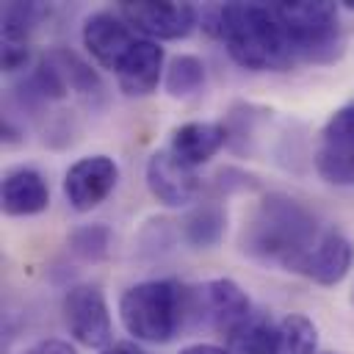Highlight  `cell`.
<instances>
[{
  "instance_id": "44dd1931",
  "label": "cell",
  "mask_w": 354,
  "mask_h": 354,
  "mask_svg": "<svg viewBox=\"0 0 354 354\" xmlns=\"http://www.w3.org/2000/svg\"><path fill=\"white\" fill-rule=\"evenodd\" d=\"M324 183L337 188H354V147H321L313 158Z\"/></svg>"
},
{
  "instance_id": "7a4b0ae2",
  "label": "cell",
  "mask_w": 354,
  "mask_h": 354,
  "mask_svg": "<svg viewBox=\"0 0 354 354\" xmlns=\"http://www.w3.org/2000/svg\"><path fill=\"white\" fill-rule=\"evenodd\" d=\"M202 28L224 41L227 55L249 72H285L296 66L274 3H221L202 11Z\"/></svg>"
},
{
  "instance_id": "4316f807",
  "label": "cell",
  "mask_w": 354,
  "mask_h": 354,
  "mask_svg": "<svg viewBox=\"0 0 354 354\" xmlns=\"http://www.w3.org/2000/svg\"><path fill=\"white\" fill-rule=\"evenodd\" d=\"M213 188L227 196V194H252V191H260L263 183H260L257 174H252V171H246L241 166H224V169L216 171Z\"/></svg>"
},
{
  "instance_id": "30bf717a",
  "label": "cell",
  "mask_w": 354,
  "mask_h": 354,
  "mask_svg": "<svg viewBox=\"0 0 354 354\" xmlns=\"http://www.w3.org/2000/svg\"><path fill=\"white\" fill-rule=\"evenodd\" d=\"M199 288H202V304H205V326H210L216 335L230 340L254 315L246 290L235 279L216 277Z\"/></svg>"
},
{
  "instance_id": "4dcf8cb0",
  "label": "cell",
  "mask_w": 354,
  "mask_h": 354,
  "mask_svg": "<svg viewBox=\"0 0 354 354\" xmlns=\"http://www.w3.org/2000/svg\"><path fill=\"white\" fill-rule=\"evenodd\" d=\"M0 133H3V141H6V144H17V141H22V130L11 122V116H6V119H3Z\"/></svg>"
},
{
  "instance_id": "ac0fdd59",
  "label": "cell",
  "mask_w": 354,
  "mask_h": 354,
  "mask_svg": "<svg viewBox=\"0 0 354 354\" xmlns=\"http://www.w3.org/2000/svg\"><path fill=\"white\" fill-rule=\"evenodd\" d=\"M205 64L202 58L191 55V53H180L166 64V75H163V91L171 100H185L194 97L196 91H202L205 86Z\"/></svg>"
},
{
  "instance_id": "d4e9b609",
  "label": "cell",
  "mask_w": 354,
  "mask_h": 354,
  "mask_svg": "<svg viewBox=\"0 0 354 354\" xmlns=\"http://www.w3.org/2000/svg\"><path fill=\"white\" fill-rule=\"evenodd\" d=\"M321 138L326 147H354V97L329 113L321 127Z\"/></svg>"
},
{
  "instance_id": "52a82bcc",
  "label": "cell",
  "mask_w": 354,
  "mask_h": 354,
  "mask_svg": "<svg viewBox=\"0 0 354 354\" xmlns=\"http://www.w3.org/2000/svg\"><path fill=\"white\" fill-rule=\"evenodd\" d=\"M119 183V163L111 155L77 158L64 174V199L75 213H91L100 207Z\"/></svg>"
},
{
  "instance_id": "f1b7e54d",
  "label": "cell",
  "mask_w": 354,
  "mask_h": 354,
  "mask_svg": "<svg viewBox=\"0 0 354 354\" xmlns=\"http://www.w3.org/2000/svg\"><path fill=\"white\" fill-rule=\"evenodd\" d=\"M22 354H77V348H75L69 340H61V337H47V340L33 343V346H30V348H25Z\"/></svg>"
},
{
  "instance_id": "8992f818",
  "label": "cell",
  "mask_w": 354,
  "mask_h": 354,
  "mask_svg": "<svg viewBox=\"0 0 354 354\" xmlns=\"http://www.w3.org/2000/svg\"><path fill=\"white\" fill-rule=\"evenodd\" d=\"M130 28L141 30L147 39L158 41H174V39H185L194 33V28L199 25V11L191 3H177V0H124L116 8Z\"/></svg>"
},
{
  "instance_id": "4fadbf2b",
  "label": "cell",
  "mask_w": 354,
  "mask_h": 354,
  "mask_svg": "<svg viewBox=\"0 0 354 354\" xmlns=\"http://www.w3.org/2000/svg\"><path fill=\"white\" fill-rule=\"evenodd\" d=\"M0 205H3V213L14 216V218L39 216L50 205V185L36 169L17 166V169L6 171V177H3Z\"/></svg>"
},
{
  "instance_id": "277c9868",
  "label": "cell",
  "mask_w": 354,
  "mask_h": 354,
  "mask_svg": "<svg viewBox=\"0 0 354 354\" xmlns=\"http://www.w3.org/2000/svg\"><path fill=\"white\" fill-rule=\"evenodd\" d=\"M183 290L177 279H144L119 296V321L141 343H169L183 332Z\"/></svg>"
},
{
  "instance_id": "d6a6232c",
  "label": "cell",
  "mask_w": 354,
  "mask_h": 354,
  "mask_svg": "<svg viewBox=\"0 0 354 354\" xmlns=\"http://www.w3.org/2000/svg\"><path fill=\"white\" fill-rule=\"evenodd\" d=\"M343 8H348V11H354V0H343Z\"/></svg>"
},
{
  "instance_id": "484cf974",
  "label": "cell",
  "mask_w": 354,
  "mask_h": 354,
  "mask_svg": "<svg viewBox=\"0 0 354 354\" xmlns=\"http://www.w3.org/2000/svg\"><path fill=\"white\" fill-rule=\"evenodd\" d=\"M30 80H33V86L39 88V94H41L47 102H58V100H64V97L69 94V86H66L64 75L58 72V66H55L47 55H41V58L36 61V66H33V72H30Z\"/></svg>"
},
{
  "instance_id": "8fae6325",
  "label": "cell",
  "mask_w": 354,
  "mask_h": 354,
  "mask_svg": "<svg viewBox=\"0 0 354 354\" xmlns=\"http://www.w3.org/2000/svg\"><path fill=\"white\" fill-rule=\"evenodd\" d=\"M163 47L152 39H138L130 53L122 58V64L116 66V83H119V91L124 97H147L158 88L160 77L166 75L163 69Z\"/></svg>"
},
{
  "instance_id": "ffe728a7",
  "label": "cell",
  "mask_w": 354,
  "mask_h": 354,
  "mask_svg": "<svg viewBox=\"0 0 354 354\" xmlns=\"http://www.w3.org/2000/svg\"><path fill=\"white\" fill-rule=\"evenodd\" d=\"M232 354H274L277 348V324L263 315L254 313L230 340H227Z\"/></svg>"
},
{
  "instance_id": "5b68a950",
  "label": "cell",
  "mask_w": 354,
  "mask_h": 354,
  "mask_svg": "<svg viewBox=\"0 0 354 354\" xmlns=\"http://www.w3.org/2000/svg\"><path fill=\"white\" fill-rule=\"evenodd\" d=\"M64 321L69 335L86 348H108L113 337L105 290L97 282H77L64 293Z\"/></svg>"
},
{
  "instance_id": "7c38bea8",
  "label": "cell",
  "mask_w": 354,
  "mask_h": 354,
  "mask_svg": "<svg viewBox=\"0 0 354 354\" xmlns=\"http://www.w3.org/2000/svg\"><path fill=\"white\" fill-rule=\"evenodd\" d=\"M351 260H354L351 241L340 230L329 227L318 235V241L310 249V254L304 257V266L299 274L313 279L315 285L332 288V285L346 279V274L351 271Z\"/></svg>"
},
{
  "instance_id": "e0dca14e",
  "label": "cell",
  "mask_w": 354,
  "mask_h": 354,
  "mask_svg": "<svg viewBox=\"0 0 354 354\" xmlns=\"http://www.w3.org/2000/svg\"><path fill=\"white\" fill-rule=\"evenodd\" d=\"M44 55L58 66V72L64 75L69 91H75V94H80V97H86V100L102 97L105 83H102L100 72H97L86 58H80V55L72 53L69 47H53V50H47Z\"/></svg>"
},
{
  "instance_id": "9c48e42d",
  "label": "cell",
  "mask_w": 354,
  "mask_h": 354,
  "mask_svg": "<svg viewBox=\"0 0 354 354\" xmlns=\"http://www.w3.org/2000/svg\"><path fill=\"white\" fill-rule=\"evenodd\" d=\"M144 180L149 194L166 205V207H185L196 199L202 183L194 174V169H188L185 163H180L169 149H155L147 158L144 166Z\"/></svg>"
},
{
  "instance_id": "83f0119b",
  "label": "cell",
  "mask_w": 354,
  "mask_h": 354,
  "mask_svg": "<svg viewBox=\"0 0 354 354\" xmlns=\"http://www.w3.org/2000/svg\"><path fill=\"white\" fill-rule=\"evenodd\" d=\"M30 61V47L19 41H3V72H19Z\"/></svg>"
},
{
  "instance_id": "d6986e66",
  "label": "cell",
  "mask_w": 354,
  "mask_h": 354,
  "mask_svg": "<svg viewBox=\"0 0 354 354\" xmlns=\"http://www.w3.org/2000/svg\"><path fill=\"white\" fill-rule=\"evenodd\" d=\"M318 351V326L304 313H288L277 324V348L274 354H315Z\"/></svg>"
},
{
  "instance_id": "6da1fadb",
  "label": "cell",
  "mask_w": 354,
  "mask_h": 354,
  "mask_svg": "<svg viewBox=\"0 0 354 354\" xmlns=\"http://www.w3.org/2000/svg\"><path fill=\"white\" fill-rule=\"evenodd\" d=\"M321 232L315 213L304 202L282 191H268L241 227V252L257 263L299 274Z\"/></svg>"
},
{
  "instance_id": "cb8c5ba5",
  "label": "cell",
  "mask_w": 354,
  "mask_h": 354,
  "mask_svg": "<svg viewBox=\"0 0 354 354\" xmlns=\"http://www.w3.org/2000/svg\"><path fill=\"white\" fill-rule=\"evenodd\" d=\"M177 241V230H174V221L169 218H149L141 232H138V252L147 254V257H160L163 252H169Z\"/></svg>"
},
{
  "instance_id": "9a60e30c",
  "label": "cell",
  "mask_w": 354,
  "mask_h": 354,
  "mask_svg": "<svg viewBox=\"0 0 354 354\" xmlns=\"http://www.w3.org/2000/svg\"><path fill=\"white\" fill-rule=\"evenodd\" d=\"M271 119V108L254 105V102H235L227 111V119L221 122L227 130V147L238 155H254L257 152V133Z\"/></svg>"
},
{
  "instance_id": "5bb4252c",
  "label": "cell",
  "mask_w": 354,
  "mask_h": 354,
  "mask_svg": "<svg viewBox=\"0 0 354 354\" xmlns=\"http://www.w3.org/2000/svg\"><path fill=\"white\" fill-rule=\"evenodd\" d=\"M221 147H227V130L221 122H185L171 130L166 149L188 169H196L207 163Z\"/></svg>"
},
{
  "instance_id": "2e32d148",
  "label": "cell",
  "mask_w": 354,
  "mask_h": 354,
  "mask_svg": "<svg viewBox=\"0 0 354 354\" xmlns=\"http://www.w3.org/2000/svg\"><path fill=\"white\" fill-rule=\"evenodd\" d=\"M227 232V210L218 202L196 205L180 221V235L191 249H213Z\"/></svg>"
},
{
  "instance_id": "1f68e13d",
  "label": "cell",
  "mask_w": 354,
  "mask_h": 354,
  "mask_svg": "<svg viewBox=\"0 0 354 354\" xmlns=\"http://www.w3.org/2000/svg\"><path fill=\"white\" fill-rule=\"evenodd\" d=\"M100 354H144L136 343H127V340H122V343H111L108 348H102Z\"/></svg>"
},
{
  "instance_id": "3957f363",
  "label": "cell",
  "mask_w": 354,
  "mask_h": 354,
  "mask_svg": "<svg viewBox=\"0 0 354 354\" xmlns=\"http://www.w3.org/2000/svg\"><path fill=\"white\" fill-rule=\"evenodd\" d=\"M274 11L290 41L296 64H335L346 53V33L340 28L337 3L329 0H290L274 3Z\"/></svg>"
},
{
  "instance_id": "f546056e",
  "label": "cell",
  "mask_w": 354,
  "mask_h": 354,
  "mask_svg": "<svg viewBox=\"0 0 354 354\" xmlns=\"http://www.w3.org/2000/svg\"><path fill=\"white\" fill-rule=\"evenodd\" d=\"M177 354H232V351L224 346H216V343H191V346L180 348Z\"/></svg>"
},
{
  "instance_id": "7402d4cb",
  "label": "cell",
  "mask_w": 354,
  "mask_h": 354,
  "mask_svg": "<svg viewBox=\"0 0 354 354\" xmlns=\"http://www.w3.org/2000/svg\"><path fill=\"white\" fill-rule=\"evenodd\" d=\"M111 241H113L111 227L97 221V224H80V227H75L69 232V238H66V246H69V252L77 260H83V263H100V260L108 257Z\"/></svg>"
},
{
  "instance_id": "ba28073f",
  "label": "cell",
  "mask_w": 354,
  "mask_h": 354,
  "mask_svg": "<svg viewBox=\"0 0 354 354\" xmlns=\"http://www.w3.org/2000/svg\"><path fill=\"white\" fill-rule=\"evenodd\" d=\"M80 39H83L86 53L102 69H111V72H116L122 58L138 41V36H133V28L127 25V19L119 11H108V8L94 11L83 19Z\"/></svg>"
},
{
  "instance_id": "603a6c76",
  "label": "cell",
  "mask_w": 354,
  "mask_h": 354,
  "mask_svg": "<svg viewBox=\"0 0 354 354\" xmlns=\"http://www.w3.org/2000/svg\"><path fill=\"white\" fill-rule=\"evenodd\" d=\"M47 17L44 3H6L3 6V41L28 44L30 33Z\"/></svg>"
}]
</instances>
